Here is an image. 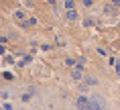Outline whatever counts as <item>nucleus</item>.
<instances>
[{"instance_id": "6e6552de", "label": "nucleus", "mask_w": 120, "mask_h": 110, "mask_svg": "<svg viewBox=\"0 0 120 110\" xmlns=\"http://www.w3.org/2000/svg\"><path fill=\"white\" fill-rule=\"evenodd\" d=\"M86 110H100V108H98V106H94V104H90V106H88Z\"/></svg>"}, {"instance_id": "7ed1b4c3", "label": "nucleus", "mask_w": 120, "mask_h": 110, "mask_svg": "<svg viewBox=\"0 0 120 110\" xmlns=\"http://www.w3.org/2000/svg\"><path fill=\"white\" fill-rule=\"evenodd\" d=\"M71 78H73V80H82V78H83V69L79 67V65H75V67H73V71H71Z\"/></svg>"}, {"instance_id": "f257e3e1", "label": "nucleus", "mask_w": 120, "mask_h": 110, "mask_svg": "<svg viewBox=\"0 0 120 110\" xmlns=\"http://www.w3.org/2000/svg\"><path fill=\"white\" fill-rule=\"evenodd\" d=\"M90 104H92V102H90V98H86V96H79V98L75 100V106H77L79 110H86Z\"/></svg>"}, {"instance_id": "20e7f679", "label": "nucleus", "mask_w": 120, "mask_h": 110, "mask_svg": "<svg viewBox=\"0 0 120 110\" xmlns=\"http://www.w3.org/2000/svg\"><path fill=\"white\" fill-rule=\"evenodd\" d=\"M73 6H75L73 0H65V8H67V10H73Z\"/></svg>"}, {"instance_id": "423d86ee", "label": "nucleus", "mask_w": 120, "mask_h": 110, "mask_svg": "<svg viewBox=\"0 0 120 110\" xmlns=\"http://www.w3.org/2000/svg\"><path fill=\"white\" fill-rule=\"evenodd\" d=\"M14 16H16V19H22V16H25V12H22V10H16V12H14Z\"/></svg>"}, {"instance_id": "39448f33", "label": "nucleus", "mask_w": 120, "mask_h": 110, "mask_svg": "<svg viewBox=\"0 0 120 110\" xmlns=\"http://www.w3.org/2000/svg\"><path fill=\"white\" fill-rule=\"evenodd\" d=\"M67 16H69L71 20H75V16H77V14H75V10H69V12H67Z\"/></svg>"}, {"instance_id": "0eeeda50", "label": "nucleus", "mask_w": 120, "mask_h": 110, "mask_svg": "<svg viewBox=\"0 0 120 110\" xmlns=\"http://www.w3.org/2000/svg\"><path fill=\"white\" fill-rule=\"evenodd\" d=\"M2 108H4V110H12V104L6 102V104H2Z\"/></svg>"}, {"instance_id": "1a4fd4ad", "label": "nucleus", "mask_w": 120, "mask_h": 110, "mask_svg": "<svg viewBox=\"0 0 120 110\" xmlns=\"http://www.w3.org/2000/svg\"><path fill=\"white\" fill-rule=\"evenodd\" d=\"M0 110H4V108H2V106H0Z\"/></svg>"}, {"instance_id": "f03ea898", "label": "nucleus", "mask_w": 120, "mask_h": 110, "mask_svg": "<svg viewBox=\"0 0 120 110\" xmlns=\"http://www.w3.org/2000/svg\"><path fill=\"white\" fill-rule=\"evenodd\" d=\"M90 102L94 104V106H98L100 110H106V102H104V100H102L100 96H94V98H90Z\"/></svg>"}]
</instances>
